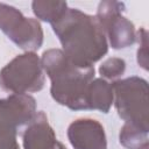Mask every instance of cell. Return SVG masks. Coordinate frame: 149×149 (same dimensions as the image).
Here are the masks:
<instances>
[{
	"label": "cell",
	"mask_w": 149,
	"mask_h": 149,
	"mask_svg": "<svg viewBox=\"0 0 149 149\" xmlns=\"http://www.w3.org/2000/svg\"><path fill=\"white\" fill-rule=\"evenodd\" d=\"M136 41L139 42L137 63L142 69L148 70V31L146 28H140L136 31Z\"/></svg>",
	"instance_id": "9a60e30c"
},
{
	"label": "cell",
	"mask_w": 149,
	"mask_h": 149,
	"mask_svg": "<svg viewBox=\"0 0 149 149\" xmlns=\"http://www.w3.org/2000/svg\"><path fill=\"white\" fill-rule=\"evenodd\" d=\"M148 132L149 129L126 122L120 130L119 141L127 149H142L148 144Z\"/></svg>",
	"instance_id": "7c38bea8"
},
{
	"label": "cell",
	"mask_w": 149,
	"mask_h": 149,
	"mask_svg": "<svg viewBox=\"0 0 149 149\" xmlns=\"http://www.w3.org/2000/svg\"><path fill=\"white\" fill-rule=\"evenodd\" d=\"M113 99L114 95L111 83L104 78H95L91 81L86 97L87 109H97L102 113H108Z\"/></svg>",
	"instance_id": "30bf717a"
},
{
	"label": "cell",
	"mask_w": 149,
	"mask_h": 149,
	"mask_svg": "<svg viewBox=\"0 0 149 149\" xmlns=\"http://www.w3.org/2000/svg\"><path fill=\"white\" fill-rule=\"evenodd\" d=\"M26 16L15 7L0 2V29L8 38L17 30Z\"/></svg>",
	"instance_id": "4fadbf2b"
},
{
	"label": "cell",
	"mask_w": 149,
	"mask_h": 149,
	"mask_svg": "<svg viewBox=\"0 0 149 149\" xmlns=\"http://www.w3.org/2000/svg\"><path fill=\"white\" fill-rule=\"evenodd\" d=\"M9 40L26 52H34L40 49L43 43V30L41 23L36 19L26 17Z\"/></svg>",
	"instance_id": "9c48e42d"
},
{
	"label": "cell",
	"mask_w": 149,
	"mask_h": 149,
	"mask_svg": "<svg viewBox=\"0 0 149 149\" xmlns=\"http://www.w3.org/2000/svg\"><path fill=\"white\" fill-rule=\"evenodd\" d=\"M41 64L51 81L52 99L72 111H86V97L94 79V66L78 68L62 49H48L42 54Z\"/></svg>",
	"instance_id": "7a4b0ae2"
},
{
	"label": "cell",
	"mask_w": 149,
	"mask_h": 149,
	"mask_svg": "<svg viewBox=\"0 0 149 149\" xmlns=\"http://www.w3.org/2000/svg\"><path fill=\"white\" fill-rule=\"evenodd\" d=\"M68 139L74 149H107L105 129L94 119L81 118L71 122Z\"/></svg>",
	"instance_id": "8992f818"
},
{
	"label": "cell",
	"mask_w": 149,
	"mask_h": 149,
	"mask_svg": "<svg viewBox=\"0 0 149 149\" xmlns=\"http://www.w3.org/2000/svg\"><path fill=\"white\" fill-rule=\"evenodd\" d=\"M51 27L62 51L78 68H92L108 51L107 37L97 17L78 8H68Z\"/></svg>",
	"instance_id": "6da1fadb"
},
{
	"label": "cell",
	"mask_w": 149,
	"mask_h": 149,
	"mask_svg": "<svg viewBox=\"0 0 149 149\" xmlns=\"http://www.w3.org/2000/svg\"><path fill=\"white\" fill-rule=\"evenodd\" d=\"M126 70V62L122 58L119 57H112L102 62V64L99 66V73L101 77L106 79L114 80L122 76Z\"/></svg>",
	"instance_id": "5bb4252c"
},
{
	"label": "cell",
	"mask_w": 149,
	"mask_h": 149,
	"mask_svg": "<svg viewBox=\"0 0 149 149\" xmlns=\"http://www.w3.org/2000/svg\"><path fill=\"white\" fill-rule=\"evenodd\" d=\"M45 76L41 58L35 52L14 57L0 70V87L12 94H28L44 87Z\"/></svg>",
	"instance_id": "277c9868"
},
{
	"label": "cell",
	"mask_w": 149,
	"mask_h": 149,
	"mask_svg": "<svg viewBox=\"0 0 149 149\" xmlns=\"http://www.w3.org/2000/svg\"><path fill=\"white\" fill-rule=\"evenodd\" d=\"M21 127V121L5 99H0V149H20L16 136Z\"/></svg>",
	"instance_id": "ba28073f"
},
{
	"label": "cell",
	"mask_w": 149,
	"mask_h": 149,
	"mask_svg": "<svg viewBox=\"0 0 149 149\" xmlns=\"http://www.w3.org/2000/svg\"><path fill=\"white\" fill-rule=\"evenodd\" d=\"M114 105L119 116L128 123L149 129L148 81L141 77H128L112 83Z\"/></svg>",
	"instance_id": "3957f363"
},
{
	"label": "cell",
	"mask_w": 149,
	"mask_h": 149,
	"mask_svg": "<svg viewBox=\"0 0 149 149\" xmlns=\"http://www.w3.org/2000/svg\"><path fill=\"white\" fill-rule=\"evenodd\" d=\"M31 8L37 19L51 24L57 21L69 7L65 1L35 0L31 2Z\"/></svg>",
	"instance_id": "8fae6325"
},
{
	"label": "cell",
	"mask_w": 149,
	"mask_h": 149,
	"mask_svg": "<svg viewBox=\"0 0 149 149\" xmlns=\"http://www.w3.org/2000/svg\"><path fill=\"white\" fill-rule=\"evenodd\" d=\"M125 3L119 1H101L97 9V20L104 29L113 49H123L136 42L134 23L122 15Z\"/></svg>",
	"instance_id": "5b68a950"
},
{
	"label": "cell",
	"mask_w": 149,
	"mask_h": 149,
	"mask_svg": "<svg viewBox=\"0 0 149 149\" xmlns=\"http://www.w3.org/2000/svg\"><path fill=\"white\" fill-rule=\"evenodd\" d=\"M23 149H66L56 137L44 112H36L22 133Z\"/></svg>",
	"instance_id": "52a82bcc"
}]
</instances>
